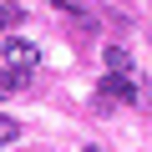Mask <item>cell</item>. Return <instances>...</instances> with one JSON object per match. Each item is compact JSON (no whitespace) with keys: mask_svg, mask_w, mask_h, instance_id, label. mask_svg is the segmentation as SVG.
Wrapping results in <instances>:
<instances>
[{"mask_svg":"<svg viewBox=\"0 0 152 152\" xmlns=\"http://www.w3.org/2000/svg\"><path fill=\"white\" fill-rule=\"evenodd\" d=\"M5 66L26 76V71H36V66H41V51H36L26 36H5Z\"/></svg>","mask_w":152,"mask_h":152,"instance_id":"obj_1","label":"cell"},{"mask_svg":"<svg viewBox=\"0 0 152 152\" xmlns=\"http://www.w3.org/2000/svg\"><path fill=\"white\" fill-rule=\"evenodd\" d=\"M102 61H107V71H117V76H127V71H132V56H127L122 46H107V51H102Z\"/></svg>","mask_w":152,"mask_h":152,"instance_id":"obj_2","label":"cell"},{"mask_svg":"<svg viewBox=\"0 0 152 152\" xmlns=\"http://www.w3.org/2000/svg\"><path fill=\"white\" fill-rule=\"evenodd\" d=\"M20 81H26L20 71H10V66H0V102H5V96H10L15 86H20Z\"/></svg>","mask_w":152,"mask_h":152,"instance_id":"obj_3","label":"cell"},{"mask_svg":"<svg viewBox=\"0 0 152 152\" xmlns=\"http://www.w3.org/2000/svg\"><path fill=\"white\" fill-rule=\"evenodd\" d=\"M15 137H20V122L0 112V147H5V142H15Z\"/></svg>","mask_w":152,"mask_h":152,"instance_id":"obj_4","label":"cell"},{"mask_svg":"<svg viewBox=\"0 0 152 152\" xmlns=\"http://www.w3.org/2000/svg\"><path fill=\"white\" fill-rule=\"evenodd\" d=\"M51 5H61V10H81V0H51Z\"/></svg>","mask_w":152,"mask_h":152,"instance_id":"obj_5","label":"cell"},{"mask_svg":"<svg viewBox=\"0 0 152 152\" xmlns=\"http://www.w3.org/2000/svg\"><path fill=\"white\" fill-rule=\"evenodd\" d=\"M86 152H96V147H86Z\"/></svg>","mask_w":152,"mask_h":152,"instance_id":"obj_6","label":"cell"}]
</instances>
